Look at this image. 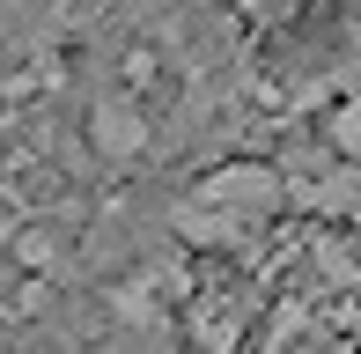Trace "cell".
Wrapping results in <instances>:
<instances>
[{"instance_id":"obj_1","label":"cell","mask_w":361,"mask_h":354,"mask_svg":"<svg viewBox=\"0 0 361 354\" xmlns=\"http://www.w3.org/2000/svg\"><path fill=\"white\" fill-rule=\"evenodd\" d=\"M192 200L221 207V214H243V221H273V214L288 207V177L273 170V163H228V170H214V177H200Z\"/></svg>"},{"instance_id":"obj_2","label":"cell","mask_w":361,"mask_h":354,"mask_svg":"<svg viewBox=\"0 0 361 354\" xmlns=\"http://www.w3.org/2000/svg\"><path fill=\"white\" fill-rule=\"evenodd\" d=\"M288 207L339 229H361V163H339L332 177H288Z\"/></svg>"},{"instance_id":"obj_3","label":"cell","mask_w":361,"mask_h":354,"mask_svg":"<svg viewBox=\"0 0 361 354\" xmlns=\"http://www.w3.org/2000/svg\"><path fill=\"white\" fill-rule=\"evenodd\" d=\"M89 140L111 155V163H126V155L147 140V126H140V111H126V104H104L96 111V126H89Z\"/></svg>"},{"instance_id":"obj_4","label":"cell","mask_w":361,"mask_h":354,"mask_svg":"<svg viewBox=\"0 0 361 354\" xmlns=\"http://www.w3.org/2000/svg\"><path fill=\"white\" fill-rule=\"evenodd\" d=\"M324 148H332L339 163H361V104H339L332 118H324Z\"/></svg>"}]
</instances>
